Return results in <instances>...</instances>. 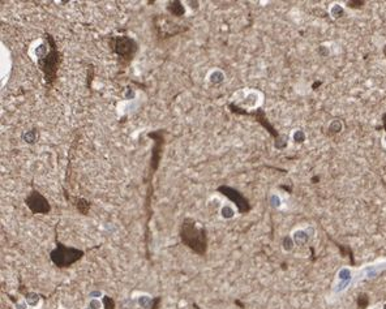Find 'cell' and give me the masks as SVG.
Instances as JSON below:
<instances>
[{
    "label": "cell",
    "instance_id": "obj_10",
    "mask_svg": "<svg viewBox=\"0 0 386 309\" xmlns=\"http://www.w3.org/2000/svg\"><path fill=\"white\" fill-rule=\"evenodd\" d=\"M330 13H332V16L334 17V18H338V17H340L343 15V9H342L340 5L334 4L332 7V9H330Z\"/></svg>",
    "mask_w": 386,
    "mask_h": 309
},
{
    "label": "cell",
    "instance_id": "obj_12",
    "mask_svg": "<svg viewBox=\"0 0 386 309\" xmlns=\"http://www.w3.org/2000/svg\"><path fill=\"white\" fill-rule=\"evenodd\" d=\"M125 98H127V99H133V98H134V92H133L132 89L128 88L127 94H125Z\"/></svg>",
    "mask_w": 386,
    "mask_h": 309
},
{
    "label": "cell",
    "instance_id": "obj_1",
    "mask_svg": "<svg viewBox=\"0 0 386 309\" xmlns=\"http://www.w3.org/2000/svg\"><path fill=\"white\" fill-rule=\"evenodd\" d=\"M182 240L187 246H189L192 251H195L199 255H203L206 251V235L205 230H199L196 227L195 222L185 221L182 226L180 232Z\"/></svg>",
    "mask_w": 386,
    "mask_h": 309
},
{
    "label": "cell",
    "instance_id": "obj_9",
    "mask_svg": "<svg viewBox=\"0 0 386 309\" xmlns=\"http://www.w3.org/2000/svg\"><path fill=\"white\" fill-rule=\"evenodd\" d=\"M342 128H343V126H342V123L339 120H333L330 123V126H329V130H330L332 133H338V132H340Z\"/></svg>",
    "mask_w": 386,
    "mask_h": 309
},
{
    "label": "cell",
    "instance_id": "obj_3",
    "mask_svg": "<svg viewBox=\"0 0 386 309\" xmlns=\"http://www.w3.org/2000/svg\"><path fill=\"white\" fill-rule=\"evenodd\" d=\"M243 98H244V105L251 107V109L257 107L260 105V102H261V96L257 92H253V90L248 92V94L243 97Z\"/></svg>",
    "mask_w": 386,
    "mask_h": 309
},
{
    "label": "cell",
    "instance_id": "obj_6",
    "mask_svg": "<svg viewBox=\"0 0 386 309\" xmlns=\"http://www.w3.org/2000/svg\"><path fill=\"white\" fill-rule=\"evenodd\" d=\"M22 138H24V141L28 142V144H34V142L37 141L38 133L34 130H29L22 134Z\"/></svg>",
    "mask_w": 386,
    "mask_h": 309
},
{
    "label": "cell",
    "instance_id": "obj_7",
    "mask_svg": "<svg viewBox=\"0 0 386 309\" xmlns=\"http://www.w3.org/2000/svg\"><path fill=\"white\" fill-rule=\"evenodd\" d=\"M220 215L223 218H226V219H229V218H233L234 215H235V210H234L233 206H230V205H223V206L220 208Z\"/></svg>",
    "mask_w": 386,
    "mask_h": 309
},
{
    "label": "cell",
    "instance_id": "obj_8",
    "mask_svg": "<svg viewBox=\"0 0 386 309\" xmlns=\"http://www.w3.org/2000/svg\"><path fill=\"white\" fill-rule=\"evenodd\" d=\"M292 140H294L296 144H302V142H304V140H305V133H304L303 130H296L294 133H292Z\"/></svg>",
    "mask_w": 386,
    "mask_h": 309
},
{
    "label": "cell",
    "instance_id": "obj_14",
    "mask_svg": "<svg viewBox=\"0 0 386 309\" xmlns=\"http://www.w3.org/2000/svg\"><path fill=\"white\" fill-rule=\"evenodd\" d=\"M197 309H199V308H197Z\"/></svg>",
    "mask_w": 386,
    "mask_h": 309
},
{
    "label": "cell",
    "instance_id": "obj_2",
    "mask_svg": "<svg viewBox=\"0 0 386 309\" xmlns=\"http://www.w3.org/2000/svg\"><path fill=\"white\" fill-rule=\"evenodd\" d=\"M83 255H84L83 251L59 245L58 248L51 253V259H52V261H54L58 266L64 267V266H69L71 263L76 262L77 260L83 257Z\"/></svg>",
    "mask_w": 386,
    "mask_h": 309
},
{
    "label": "cell",
    "instance_id": "obj_11",
    "mask_svg": "<svg viewBox=\"0 0 386 309\" xmlns=\"http://www.w3.org/2000/svg\"><path fill=\"white\" fill-rule=\"evenodd\" d=\"M270 204L273 205L274 208H278L279 205H281V198L277 195H271L270 196Z\"/></svg>",
    "mask_w": 386,
    "mask_h": 309
},
{
    "label": "cell",
    "instance_id": "obj_5",
    "mask_svg": "<svg viewBox=\"0 0 386 309\" xmlns=\"http://www.w3.org/2000/svg\"><path fill=\"white\" fill-rule=\"evenodd\" d=\"M47 52H49V46H47V43L43 42V41H39V42L35 45V47H34V55H35L38 59L45 58L47 55Z\"/></svg>",
    "mask_w": 386,
    "mask_h": 309
},
{
    "label": "cell",
    "instance_id": "obj_13",
    "mask_svg": "<svg viewBox=\"0 0 386 309\" xmlns=\"http://www.w3.org/2000/svg\"><path fill=\"white\" fill-rule=\"evenodd\" d=\"M291 240L290 239H286V240H285V248H286V249H290L291 248Z\"/></svg>",
    "mask_w": 386,
    "mask_h": 309
},
{
    "label": "cell",
    "instance_id": "obj_4",
    "mask_svg": "<svg viewBox=\"0 0 386 309\" xmlns=\"http://www.w3.org/2000/svg\"><path fill=\"white\" fill-rule=\"evenodd\" d=\"M224 73L220 69H213L208 75V81L212 85H219L224 81Z\"/></svg>",
    "mask_w": 386,
    "mask_h": 309
}]
</instances>
